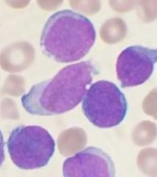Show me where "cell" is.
I'll list each match as a JSON object with an SVG mask.
<instances>
[{"instance_id": "cell-6", "label": "cell", "mask_w": 157, "mask_h": 177, "mask_svg": "<svg viewBox=\"0 0 157 177\" xmlns=\"http://www.w3.org/2000/svg\"><path fill=\"white\" fill-rule=\"evenodd\" d=\"M4 143L2 132L0 130V167L2 165L5 159Z\"/></svg>"}, {"instance_id": "cell-1", "label": "cell", "mask_w": 157, "mask_h": 177, "mask_svg": "<svg viewBox=\"0 0 157 177\" xmlns=\"http://www.w3.org/2000/svg\"><path fill=\"white\" fill-rule=\"evenodd\" d=\"M96 33L91 22L73 10H63L46 22L40 39L42 51L57 61L69 62L85 56L94 45Z\"/></svg>"}, {"instance_id": "cell-4", "label": "cell", "mask_w": 157, "mask_h": 177, "mask_svg": "<svg viewBox=\"0 0 157 177\" xmlns=\"http://www.w3.org/2000/svg\"><path fill=\"white\" fill-rule=\"evenodd\" d=\"M157 59L156 49L140 45L124 49L118 56L116 65L121 86H136L145 82L151 75Z\"/></svg>"}, {"instance_id": "cell-2", "label": "cell", "mask_w": 157, "mask_h": 177, "mask_svg": "<svg viewBox=\"0 0 157 177\" xmlns=\"http://www.w3.org/2000/svg\"><path fill=\"white\" fill-rule=\"evenodd\" d=\"M8 151L14 164L19 168L31 170L44 167L54 153V140L46 129L38 126H21L11 132Z\"/></svg>"}, {"instance_id": "cell-3", "label": "cell", "mask_w": 157, "mask_h": 177, "mask_svg": "<svg viewBox=\"0 0 157 177\" xmlns=\"http://www.w3.org/2000/svg\"><path fill=\"white\" fill-rule=\"evenodd\" d=\"M82 108L91 123L105 128L116 126L123 121L128 105L124 94L117 85L111 82L101 80L90 86Z\"/></svg>"}, {"instance_id": "cell-5", "label": "cell", "mask_w": 157, "mask_h": 177, "mask_svg": "<svg viewBox=\"0 0 157 177\" xmlns=\"http://www.w3.org/2000/svg\"><path fill=\"white\" fill-rule=\"evenodd\" d=\"M64 177H114L115 168L110 156L101 149L88 147L66 159Z\"/></svg>"}]
</instances>
